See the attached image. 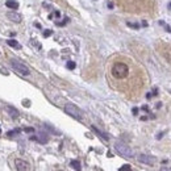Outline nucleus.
I'll return each instance as SVG.
<instances>
[{"instance_id":"1","label":"nucleus","mask_w":171,"mask_h":171,"mask_svg":"<svg viewBox=\"0 0 171 171\" xmlns=\"http://www.w3.org/2000/svg\"><path fill=\"white\" fill-rule=\"evenodd\" d=\"M111 75L116 80H122L129 76V66L124 62H115L111 66Z\"/></svg>"},{"instance_id":"2","label":"nucleus","mask_w":171,"mask_h":171,"mask_svg":"<svg viewBox=\"0 0 171 171\" xmlns=\"http://www.w3.org/2000/svg\"><path fill=\"white\" fill-rule=\"evenodd\" d=\"M115 149L120 155L125 157V158H133L134 157V151L124 142H116L115 143Z\"/></svg>"},{"instance_id":"3","label":"nucleus","mask_w":171,"mask_h":171,"mask_svg":"<svg viewBox=\"0 0 171 171\" xmlns=\"http://www.w3.org/2000/svg\"><path fill=\"white\" fill-rule=\"evenodd\" d=\"M11 66L15 68V71H17L22 76H28L30 74V70H29L28 66H25L24 63H21L17 59H11Z\"/></svg>"},{"instance_id":"4","label":"nucleus","mask_w":171,"mask_h":171,"mask_svg":"<svg viewBox=\"0 0 171 171\" xmlns=\"http://www.w3.org/2000/svg\"><path fill=\"white\" fill-rule=\"evenodd\" d=\"M65 112L67 113V115H70L71 117L76 118V120H82V112H80V109H79L76 105L71 104V103H67V104L65 105Z\"/></svg>"},{"instance_id":"5","label":"nucleus","mask_w":171,"mask_h":171,"mask_svg":"<svg viewBox=\"0 0 171 171\" xmlns=\"http://www.w3.org/2000/svg\"><path fill=\"white\" fill-rule=\"evenodd\" d=\"M15 168L17 171H30V165L24 159H15Z\"/></svg>"},{"instance_id":"6","label":"nucleus","mask_w":171,"mask_h":171,"mask_svg":"<svg viewBox=\"0 0 171 171\" xmlns=\"http://www.w3.org/2000/svg\"><path fill=\"white\" fill-rule=\"evenodd\" d=\"M138 161L141 162V163H145V165H154L155 163V157H151V155H147V154H141V155H138Z\"/></svg>"},{"instance_id":"7","label":"nucleus","mask_w":171,"mask_h":171,"mask_svg":"<svg viewBox=\"0 0 171 171\" xmlns=\"http://www.w3.org/2000/svg\"><path fill=\"white\" fill-rule=\"evenodd\" d=\"M7 17H8L11 21H13V22H21V20H22L21 15L17 13V12H8V13H7Z\"/></svg>"},{"instance_id":"8","label":"nucleus","mask_w":171,"mask_h":171,"mask_svg":"<svg viewBox=\"0 0 171 171\" xmlns=\"http://www.w3.org/2000/svg\"><path fill=\"white\" fill-rule=\"evenodd\" d=\"M32 140H37L38 142H41V143H46L47 142V134L40 132L37 137H32Z\"/></svg>"},{"instance_id":"9","label":"nucleus","mask_w":171,"mask_h":171,"mask_svg":"<svg viewBox=\"0 0 171 171\" xmlns=\"http://www.w3.org/2000/svg\"><path fill=\"white\" fill-rule=\"evenodd\" d=\"M7 112L9 113V116L11 117H13V118L19 117V111H17L16 108H13V107H11V105L7 107Z\"/></svg>"},{"instance_id":"10","label":"nucleus","mask_w":171,"mask_h":171,"mask_svg":"<svg viewBox=\"0 0 171 171\" xmlns=\"http://www.w3.org/2000/svg\"><path fill=\"white\" fill-rule=\"evenodd\" d=\"M5 5L11 9H17L19 8V3L16 1V0H7L5 1Z\"/></svg>"},{"instance_id":"11","label":"nucleus","mask_w":171,"mask_h":171,"mask_svg":"<svg viewBox=\"0 0 171 171\" xmlns=\"http://www.w3.org/2000/svg\"><path fill=\"white\" fill-rule=\"evenodd\" d=\"M91 129H92V130H93V132H95V133H96V134H97V136H100V137H101L103 140H105V141H108V140H109V137H108V136H107V134H105V133H103V132H101V130H99V129H97V128H96V126H91Z\"/></svg>"},{"instance_id":"12","label":"nucleus","mask_w":171,"mask_h":171,"mask_svg":"<svg viewBox=\"0 0 171 171\" xmlns=\"http://www.w3.org/2000/svg\"><path fill=\"white\" fill-rule=\"evenodd\" d=\"M70 166H71L72 168H74V170H76V171H80L82 170V166H80V162L79 161H71L70 162Z\"/></svg>"},{"instance_id":"13","label":"nucleus","mask_w":171,"mask_h":171,"mask_svg":"<svg viewBox=\"0 0 171 171\" xmlns=\"http://www.w3.org/2000/svg\"><path fill=\"white\" fill-rule=\"evenodd\" d=\"M7 44L9 45V46L15 47V49H21V45H20L17 41H15V40H8V41H7Z\"/></svg>"},{"instance_id":"14","label":"nucleus","mask_w":171,"mask_h":171,"mask_svg":"<svg viewBox=\"0 0 171 171\" xmlns=\"http://www.w3.org/2000/svg\"><path fill=\"white\" fill-rule=\"evenodd\" d=\"M118 171H132V167L129 165H124L122 167H120V170Z\"/></svg>"},{"instance_id":"15","label":"nucleus","mask_w":171,"mask_h":171,"mask_svg":"<svg viewBox=\"0 0 171 171\" xmlns=\"http://www.w3.org/2000/svg\"><path fill=\"white\" fill-rule=\"evenodd\" d=\"M75 66L76 65H75V62H72V61H68L67 62V68H70V70H74Z\"/></svg>"},{"instance_id":"16","label":"nucleus","mask_w":171,"mask_h":171,"mask_svg":"<svg viewBox=\"0 0 171 171\" xmlns=\"http://www.w3.org/2000/svg\"><path fill=\"white\" fill-rule=\"evenodd\" d=\"M19 133H20V129H15V130L8 132V136H13V134H19Z\"/></svg>"},{"instance_id":"17","label":"nucleus","mask_w":171,"mask_h":171,"mask_svg":"<svg viewBox=\"0 0 171 171\" xmlns=\"http://www.w3.org/2000/svg\"><path fill=\"white\" fill-rule=\"evenodd\" d=\"M128 25H129L130 28H134V29H140V26H138V24H136V22H134V24H132V22H128Z\"/></svg>"},{"instance_id":"18","label":"nucleus","mask_w":171,"mask_h":171,"mask_svg":"<svg viewBox=\"0 0 171 171\" xmlns=\"http://www.w3.org/2000/svg\"><path fill=\"white\" fill-rule=\"evenodd\" d=\"M51 34H53V32H51V30H45V32H44V36H45V37H49V36H51Z\"/></svg>"},{"instance_id":"19","label":"nucleus","mask_w":171,"mask_h":171,"mask_svg":"<svg viewBox=\"0 0 171 171\" xmlns=\"http://www.w3.org/2000/svg\"><path fill=\"white\" fill-rule=\"evenodd\" d=\"M159 171H171V166H166V167H161Z\"/></svg>"},{"instance_id":"20","label":"nucleus","mask_w":171,"mask_h":171,"mask_svg":"<svg viewBox=\"0 0 171 171\" xmlns=\"http://www.w3.org/2000/svg\"><path fill=\"white\" fill-rule=\"evenodd\" d=\"M25 132H26V133H33L34 129L33 128H25Z\"/></svg>"},{"instance_id":"21","label":"nucleus","mask_w":171,"mask_h":171,"mask_svg":"<svg viewBox=\"0 0 171 171\" xmlns=\"http://www.w3.org/2000/svg\"><path fill=\"white\" fill-rule=\"evenodd\" d=\"M138 113V108H133V115H137Z\"/></svg>"},{"instance_id":"22","label":"nucleus","mask_w":171,"mask_h":171,"mask_svg":"<svg viewBox=\"0 0 171 171\" xmlns=\"http://www.w3.org/2000/svg\"><path fill=\"white\" fill-rule=\"evenodd\" d=\"M24 105H26V107H29L30 104H29V101H24Z\"/></svg>"},{"instance_id":"23","label":"nucleus","mask_w":171,"mask_h":171,"mask_svg":"<svg viewBox=\"0 0 171 171\" xmlns=\"http://www.w3.org/2000/svg\"><path fill=\"white\" fill-rule=\"evenodd\" d=\"M108 8H113V4L112 3H108Z\"/></svg>"},{"instance_id":"24","label":"nucleus","mask_w":171,"mask_h":171,"mask_svg":"<svg viewBox=\"0 0 171 171\" xmlns=\"http://www.w3.org/2000/svg\"><path fill=\"white\" fill-rule=\"evenodd\" d=\"M168 9H171V3H170V4H168Z\"/></svg>"},{"instance_id":"25","label":"nucleus","mask_w":171,"mask_h":171,"mask_svg":"<svg viewBox=\"0 0 171 171\" xmlns=\"http://www.w3.org/2000/svg\"><path fill=\"white\" fill-rule=\"evenodd\" d=\"M0 134H1V129H0Z\"/></svg>"},{"instance_id":"26","label":"nucleus","mask_w":171,"mask_h":171,"mask_svg":"<svg viewBox=\"0 0 171 171\" xmlns=\"http://www.w3.org/2000/svg\"><path fill=\"white\" fill-rule=\"evenodd\" d=\"M59 171H62V170H59Z\"/></svg>"}]
</instances>
